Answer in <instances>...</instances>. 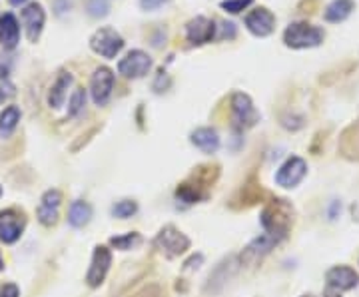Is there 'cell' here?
I'll return each mask as SVG.
<instances>
[{
  "mask_svg": "<svg viewBox=\"0 0 359 297\" xmlns=\"http://www.w3.org/2000/svg\"><path fill=\"white\" fill-rule=\"evenodd\" d=\"M0 297H20L19 285H14V283H2L0 285Z\"/></svg>",
  "mask_w": 359,
  "mask_h": 297,
  "instance_id": "obj_28",
  "label": "cell"
},
{
  "mask_svg": "<svg viewBox=\"0 0 359 297\" xmlns=\"http://www.w3.org/2000/svg\"><path fill=\"white\" fill-rule=\"evenodd\" d=\"M192 144L198 150H202L204 154H216L220 148V136L218 132L212 130V128H198V130L192 132L189 136Z\"/></svg>",
  "mask_w": 359,
  "mask_h": 297,
  "instance_id": "obj_17",
  "label": "cell"
},
{
  "mask_svg": "<svg viewBox=\"0 0 359 297\" xmlns=\"http://www.w3.org/2000/svg\"><path fill=\"white\" fill-rule=\"evenodd\" d=\"M325 297H341V296H340V291H336V289L327 287V291H325Z\"/></svg>",
  "mask_w": 359,
  "mask_h": 297,
  "instance_id": "obj_31",
  "label": "cell"
},
{
  "mask_svg": "<svg viewBox=\"0 0 359 297\" xmlns=\"http://www.w3.org/2000/svg\"><path fill=\"white\" fill-rule=\"evenodd\" d=\"M24 216L17 209L0 212V242L14 243L22 236L24 229Z\"/></svg>",
  "mask_w": 359,
  "mask_h": 297,
  "instance_id": "obj_11",
  "label": "cell"
},
{
  "mask_svg": "<svg viewBox=\"0 0 359 297\" xmlns=\"http://www.w3.org/2000/svg\"><path fill=\"white\" fill-rule=\"evenodd\" d=\"M136 212H138V204L132 202V200H122V202L112 205V216L114 218H120V220L132 218Z\"/></svg>",
  "mask_w": 359,
  "mask_h": 297,
  "instance_id": "obj_24",
  "label": "cell"
},
{
  "mask_svg": "<svg viewBox=\"0 0 359 297\" xmlns=\"http://www.w3.org/2000/svg\"><path fill=\"white\" fill-rule=\"evenodd\" d=\"M142 242V238H140V234H136V232H130V234H124V236H116L110 240L116 249H122V252H128V249H132L136 247L138 243Z\"/></svg>",
  "mask_w": 359,
  "mask_h": 297,
  "instance_id": "obj_23",
  "label": "cell"
},
{
  "mask_svg": "<svg viewBox=\"0 0 359 297\" xmlns=\"http://www.w3.org/2000/svg\"><path fill=\"white\" fill-rule=\"evenodd\" d=\"M84 104H86V92L82 90V88H78L74 94H72V98H70V108H68V114L70 116H78L82 108H84Z\"/></svg>",
  "mask_w": 359,
  "mask_h": 297,
  "instance_id": "obj_25",
  "label": "cell"
},
{
  "mask_svg": "<svg viewBox=\"0 0 359 297\" xmlns=\"http://www.w3.org/2000/svg\"><path fill=\"white\" fill-rule=\"evenodd\" d=\"M114 88V72L106 66H100L96 68L92 80H90V94H92V100H94L96 106H104L110 96H112Z\"/></svg>",
  "mask_w": 359,
  "mask_h": 297,
  "instance_id": "obj_9",
  "label": "cell"
},
{
  "mask_svg": "<svg viewBox=\"0 0 359 297\" xmlns=\"http://www.w3.org/2000/svg\"><path fill=\"white\" fill-rule=\"evenodd\" d=\"M280 242H282V240L276 238V236H271V234H262L260 238H256L254 242L247 243L246 249L240 254V263L246 265V267L258 265V263L264 260L265 256H267Z\"/></svg>",
  "mask_w": 359,
  "mask_h": 297,
  "instance_id": "obj_6",
  "label": "cell"
},
{
  "mask_svg": "<svg viewBox=\"0 0 359 297\" xmlns=\"http://www.w3.org/2000/svg\"><path fill=\"white\" fill-rule=\"evenodd\" d=\"M0 196H2V186H0Z\"/></svg>",
  "mask_w": 359,
  "mask_h": 297,
  "instance_id": "obj_34",
  "label": "cell"
},
{
  "mask_svg": "<svg viewBox=\"0 0 359 297\" xmlns=\"http://www.w3.org/2000/svg\"><path fill=\"white\" fill-rule=\"evenodd\" d=\"M154 245L166 256V258H178L189 249V240L174 225H164L160 234L156 236Z\"/></svg>",
  "mask_w": 359,
  "mask_h": 297,
  "instance_id": "obj_3",
  "label": "cell"
},
{
  "mask_svg": "<svg viewBox=\"0 0 359 297\" xmlns=\"http://www.w3.org/2000/svg\"><path fill=\"white\" fill-rule=\"evenodd\" d=\"M168 0H140V6L144 8V10H156V8H160L162 4H166Z\"/></svg>",
  "mask_w": 359,
  "mask_h": 297,
  "instance_id": "obj_29",
  "label": "cell"
},
{
  "mask_svg": "<svg viewBox=\"0 0 359 297\" xmlns=\"http://www.w3.org/2000/svg\"><path fill=\"white\" fill-rule=\"evenodd\" d=\"M214 34H216L214 20L206 19V17H196L194 20H189L188 26H186V37H188L189 42L196 44V46L212 42Z\"/></svg>",
  "mask_w": 359,
  "mask_h": 297,
  "instance_id": "obj_15",
  "label": "cell"
},
{
  "mask_svg": "<svg viewBox=\"0 0 359 297\" xmlns=\"http://www.w3.org/2000/svg\"><path fill=\"white\" fill-rule=\"evenodd\" d=\"M4 269V258H2V254H0V272Z\"/></svg>",
  "mask_w": 359,
  "mask_h": 297,
  "instance_id": "obj_32",
  "label": "cell"
},
{
  "mask_svg": "<svg viewBox=\"0 0 359 297\" xmlns=\"http://www.w3.org/2000/svg\"><path fill=\"white\" fill-rule=\"evenodd\" d=\"M152 58L144 50H130L118 62V72L124 78H142L150 72Z\"/></svg>",
  "mask_w": 359,
  "mask_h": 297,
  "instance_id": "obj_7",
  "label": "cell"
},
{
  "mask_svg": "<svg viewBox=\"0 0 359 297\" xmlns=\"http://www.w3.org/2000/svg\"><path fill=\"white\" fill-rule=\"evenodd\" d=\"M12 96H14V86L6 78H0V104L10 100Z\"/></svg>",
  "mask_w": 359,
  "mask_h": 297,
  "instance_id": "obj_27",
  "label": "cell"
},
{
  "mask_svg": "<svg viewBox=\"0 0 359 297\" xmlns=\"http://www.w3.org/2000/svg\"><path fill=\"white\" fill-rule=\"evenodd\" d=\"M252 2H254V0H224V2H222V8H224L226 12H229V14H240L242 10H246Z\"/></svg>",
  "mask_w": 359,
  "mask_h": 297,
  "instance_id": "obj_26",
  "label": "cell"
},
{
  "mask_svg": "<svg viewBox=\"0 0 359 297\" xmlns=\"http://www.w3.org/2000/svg\"><path fill=\"white\" fill-rule=\"evenodd\" d=\"M20 40V26L14 14H4L0 17V44L4 48H14Z\"/></svg>",
  "mask_w": 359,
  "mask_h": 297,
  "instance_id": "obj_18",
  "label": "cell"
},
{
  "mask_svg": "<svg viewBox=\"0 0 359 297\" xmlns=\"http://www.w3.org/2000/svg\"><path fill=\"white\" fill-rule=\"evenodd\" d=\"M90 48L102 58H116V54L124 48V38L114 28H100L90 38Z\"/></svg>",
  "mask_w": 359,
  "mask_h": 297,
  "instance_id": "obj_5",
  "label": "cell"
},
{
  "mask_svg": "<svg viewBox=\"0 0 359 297\" xmlns=\"http://www.w3.org/2000/svg\"><path fill=\"white\" fill-rule=\"evenodd\" d=\"M303 297H311V296H303Z\"/></svg>",
  "mask_w": 359,
  "mask_h": 297,
  "instance_id": "obj_35",
  "label": "cell"
},
{
  "mask_svg": "<svg viewBox=\"0 0 359 297\" xmlns=\"http://www.w3.org/2000/svg\"><path fill=\"white\" fill-rule=\"evenodd\" d=\"M307 174V164L300 156L287 158L276 174V182L282 187H296Z\"/></svg>",
  "mask_w": 359,
  "mask_h": 297,
  "instance_id": "obj_8",
  "label": "cell"
},
{
  "mask_svg": "<svg viewBox=\"0 0 359 297\" xmlns=\"http://www.w3.org/2000/svg\"><path fill=\"white\" fill-rule=\"evenodd\" d=\"M110 265H112V254H110V249L104 247V245L94 247L92 263H90V269H88V274H86V283H88L90 287L102 285V281L108 276Z\"/></svg>",
  "mask_w": 359,
  "mask_h": 297,
  "instance_id": "obj_10",
  "label": "cell"
},
{
  "mask_svg": "<svg viewBox=\"0 0 359 297\" xmlns=\"http://www.w3.org/2000/svg\"><path fill=\"white\" fill-rule=\"evenodd\" d=\"M246 26L256 37H269L276 28V17L267 8H256L246 17Z\"/></svg>",
  "mask_w": 359,
  "mask_h": 297,
  "instance_id": "obj_14",
  "label": "cell"
},
{
  "mask_svg": "<svg viewBox=\"0 0 359 297\" xmlns=\"http://www.w3.org/2000/svg\"><path fill=\"white\" fill-rule=\"evenodd\" d=\"M325 279H327V287L336 289V291H349L353 287H358L359 276L356 269L347 267V265H336L331 267L327 274H325Z\"/></svg>",
  "mask_w": 359,
  "mask_h": 297,
  "instance_id": "obj_13",
  "label": "cell"
},
{
  "mask_svg": "<svg viewBox=\"0 0 359 297\" xmlns=\"http://www.w3.org/2000/svg\"><path fill=\"white\" fill-rule=\"evenodd\" d=\"M90 12L98 17V14H106V6L100 0H90Z\"/></svg>",
  "mask_w": 359,
  "mask_h": 297,
  "instance_id": "obj_30",
  "label": "cell"
},
{
  "mask_svg": "<svg viewBox=\"0 0 359 297\" xmlns=\"http://www.w3.org/2000/svg\"><path fill=\"white\" fill-rule=\"evenodd\" d=\"M262 225L265 234H271L280 240H284L291 227V207L284 200H274L269 205H265L262 212Z\"/></svg>",
  "mask_w": 359,
  "mask_h": 297,
  "instance_id": "obj_1",
  "label": "cell"
},
{
  "mask_svg": "<svg viewBox=\"0 0 359 297\" xmlns=\"http://www.w3.org/2000/svg\"><path fill=\"white\" fill-rule=\"evenodd\" d=\"M353 8H356L353 0H334L325 8V20L327 22H343L353 12Z\"/></svg>",
  "mask_w": 359,
  "mask_h": 297,
  "instance_id": "obj_21",
  "label": "cell"
},
{
  "mask_svg": "<svg viewBox=\"0 0 359 297\" xmlns=\"http://www.w3.org/2000/svg\"><path fill=\"white\" fill-rule=\"evenodd\" d=\"M19 120H20V110L17 106H8L6 110L0 114V136L2 138H6V136H10L14 128L19 126Z\"/></svg>",
  "mask_w": 359,
  "mask_h": 297,
  "instance_id": "obj_22",
  "label": "cell"
},
{
  "mask_svg": "<svg viewBox=\"0 0 359 297\" xmlns=\"http://www.w3.org/2000/svg\"><path fill=\"white\" fill-rule=\"evenodd\" d=\"M232 120L238 130H247L256 126V122L260 120V114L247 94L236 92L232 96Z\"/></svg>",
  "mask_w": 359,
  "mask_h": 297,
  "instance_id": "obj_4",
  "label": "cell"
},
{
  "mask_svg": "<svg viewBox=\"0 0 359 297\" xmlns=\"http://www.w3.org/2000/svg\"><path fill=\"white\" fill-rule=\"evenodd\" d=\"M90 218H92V207H90V204H86L82 200L72 202L70 209H68V223L72 227H84L86 223L90 222Z\"/></svg>",
  "mask_w": 359,
  "mask_h": 297,
  "instance_id": "obj_19",
  "label": "cell"
},
{
  "mask_svg": "<svg viewBox=\"0 0 359 297\" xmlns=\"http://www.w3.org/2000/svg\"><path fill=\"white\" fill-rule=\"evenodd\" d=\"M70 84H72V76L68 74V72H62V74L58 76V80L54 82L52 90L48 94V104H50L52 108H60V106L64 104V100H66V90H68Z\"/></svg>",
  "mask_w": 359,
  "mask_h": 297,
  "instance_id": "obj_20",
  "label": "cell"
},
{
  "mask_svg": "<svg viewBox=\"0 0 359 297\" xmlns=\"http://www.w3.org/2000/svg\"><path fill=\"white\" fill-rule=\"evenodd\" d=\"M44 20H46V14L42 10L40 4H28L24 10H22V22L26 26V34H28V40L30 42H37L40 32H42V26H44Z\"/></svg>",
  "mask_w": 359,
  "mask_h": 297,
  "instance_id": "obj_16",
  "label": "cell"
},
{
  "mask_svg": "<svg viewBox=\"0 0 359 297\" xmlns=\"http://www.w3.org/2000/svg\"><path fill=\"white\" fill-rule=\"evenodd\" d=\"M60 204H62V194L58 190L44 192L37 209L38 222L42 225H54L58 220V214H60Z\"/></svg>",
  "mask_w": 359,
  "mask_h": 297,
  "instance_id": "obj_12",
  "label": "cell"
},
{
  "mask_svg": "<svg viewBox=\"0 0 359 297\" xmlns=\"http://www.w3.org/2000/svg\"><path fill=\"white\" fill-rule=\"evenodd\" d=\"M325 38V32L322 28L307 24V22H294L285 28L284 42L285 46L294 50H303V48H316L320 46Z\"/></svg>",
  "mask_w": 359,
  "mask_h": 297,
  "instance_id": "obj_2",
  "label": "cell"
},
{
  "mask_svg": "<svg viewBox=\"0 0 359 297\" xmlns=\"http://www.w3.org/2000/svg\"><path fill=\"white\" fill-rule=\"evenodd\" d=\"M10 2H12V4H24L26 0H10Z\"/></svg>",
  "mask_w": 359,
  "mask_h": 297,
  "instance_id": "obj_33",
  "label": "cell"
}]
</instances>
